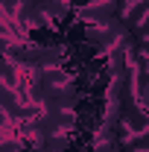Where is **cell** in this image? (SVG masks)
Masks as SVG:
<instances>
[{"mask_svg": "<svg viewBox=\"0 0 149 152\" xmlns=\"http://www.w3.org/2000/svg\"><path fill=\"white\" fill-rule=\"evenodd\" d=\"M134 38H149V15L143 18V23L134 29Z\"/></svg>", "mask_w": 149, "mask_h": 152, "instance_id": "cell-1", "label": "cell"}]
</instances>
